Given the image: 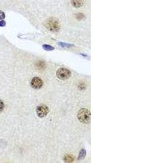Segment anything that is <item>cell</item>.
I'll use <instances>...</instances> for the list:
<instances>
[{
	"label": "cell",
	"instance_id": "1",
	"mask_svg": "<svg viewBox=\"0 0 145 163\" xmlns=\"http://www.w3.org/2000/svg\"><path fill=\"white\" fill-rule=\"evenodd\" d=\"M45 27L53 32H57L60 30V23L59 21L55 18H49L44 22Z\"/></svg>",
	"mask_w": 145,
	"mask_h": 163
},
{
	"label": "cell",
	"instance_id": "2",
	"mask_svg": "<svg viewBox=\"0 0 145 163\" xmlns=\"http://www.w3.org/2000/svg\"><path fill=\"white\" fill-rule=\"evenodd\" d=\"M78 120L82 123L88 124L90 122L91 114L90 111L86 108H82L78 111L77 114Z\"/></svg>",
	"mask_w": 145,
	"mask_h": 163
},
{
	"label": "cell",
	"instance_id": "3",
	"mask_svg": "<svg viewBox=\"0 0 145 163\" xmlns=\"http://www.w3.org/2000/svg\"><path fill=\"white\" fill-rule=\"evenodd\" d=\"M56 75L60 80H66L71 77V73L69 70L66 68H59L57 71Z\"/></svg>",
	"mask_w": 145,
	"mask_h": 163
},
{
	"label": "cell",
	"instance_id": "4",
	"mask_svg": "<svg viewBox=\"0 0 145 163\" xmlns=\"http://www.w3.org/2000/svg\"><path fill=\"white\" fill-rule=\"evenodd\" d=\"M37 114L38 117L43 118L47 115L49 112V109L45 105H40L38 106L36 109Z\"/></svg>",
	"mask_w": 145,
	"mask_h": 163
},
{
	"label": "cell",
	"instance_id": "5",
	"mask_svg": "<svg viewBox=\"0 0 145 163\" xmlns=\"http://www.w3.org/2000/svg\"><path fill=\"white\" fill-rule=\"evenodd\" d=\"M30 84H31V86L33 88L35 89H39L43 87L44 82L39 77H35L33 78L31 80Z\"/></svg>",
	"mask_w": 145,
	"mask_h": 163
},
{
	"label": "cell",
	"instance_id": "6",
	"mask_svg": "<svg viewBox=\"0 0 145 163\" xmlns=\"http://www.w3.org/2000/svg\"><path fill=\"white\" fill-rule=\"evenodd\" d=\"M72 5L75 8L81 7L84 4V0H71Z\"/></svg>",
	"mask_w": 145,
	"mask_h": 163
},
{
	"label": "cell",
	"instance_id": "7",
	"mask_svg": "<svg viewBox=\"0 0 145 163\" xmlns=\"http://www.w3.org/2000/svg\"><path fill=\"white\" fill-rule=\"evenodd\" d=\"M36 66H37V67L38 69H44L46 67V64L43 61H39V62H38V63H37Z\"/></svg>",
	"mask_w": 145,
	"mask_h": 163
},
{
	"label": "cell",
	"instance_id": "8",
	"mask_svg": "<svg viewBox=\"0 0 145 163\" xmlns=\"http://www.w3.org/2000/svg\"><path fill=\"white\" fill-rule=\"evenodd\" d=\"M85 155H86V151H85V150L83 149L80 152L78 159H84V158H85Z\"/></svg>",
	"mask_w": 145,
	"mask_h": 163
},
{
	"label": "cell",
	"instance_id": "9",
	"mask_svg": "<svg viewBox=\"0 0 145 163\" xmlns=\"http://www.w3.org/2000/svg\"><path fill=\"white\" fill-rule=\"evenodd\" d=\"M43 48L45 50L48 51L53 50L55 49L53 47L50 45H44L43 46Z\"/></svg>",
	"mask_w": 145,
	"mask_h": 163
},
{
	"label": "cell",
	"instance_id": "10",
	"mask_svg": "<svg viewBox=\"0 0 145 163\" xmlns=\"http://www.w3.org/2000/svg\"><path fill=\"white\" fill-rule=\"evenodd\" d=\"M65 161L67 162H71L73 161V157L72 156L67 155L65 157Z\"/></svg>",
	"mask_w": 145,
	"mask_h": 163
},
{
	"label": "cell",
	"instance_id": "11",
	"mask_svg": "<svg viewBox=\"0 0 145 163\" xmlns=\"http://www.w3.org/2000/svg\"><path fill=\"white\" fill-rule=\"evenodd\" d=\"M5 13L2 11V10H0V20H3L5 18Z\"/></svg>",
	"mask_w": 145,
	"mask_h": 163
},
{
	"label": "cell",
	"instance_id": "12",
	"mask_svg": "<svg viewBox=\"0 0 145 163\" xmlns=\"http://www.w3.org/2000/svg\"><path fill=\"white\" fill-rule=\"evenodd\" d=\"M5 108V105H4V103L1 100H0V112H2Z\"/></svg>",
	"mask_w": 145,
	"mask_h": 163
},
{
	"label": "cell",
	"instance_id": "13",
	"mask_svg": "<svg viewBox=\"0 0 145 163\" xmlns=\"http://www.w3.org/2000/svg\"><path fill=\"white\" fill-rule=\"evenodd\" d=\"M60 44L62 46L65 47V48H69V47H70V46H71L70 44H65V43H60Z\"/></svg>",
	"mask_w": 145,
	"mask_h": 163
},
{
	"label": "cell",
	"instance_id": "14",
	"mask_svg": "<svg viewBox=\"0 0 145 163\" xmlns=\"http://www.w3.org/2000/svg\"><path fill=\"white\" fill-rule=\"evenodd\" d=\"M5 25V22L3 20H2L0 21V26L1 27H4Z\"/></svg>",
	"mask_w": 145,
	"mask_h": 163
}]
</instances>
